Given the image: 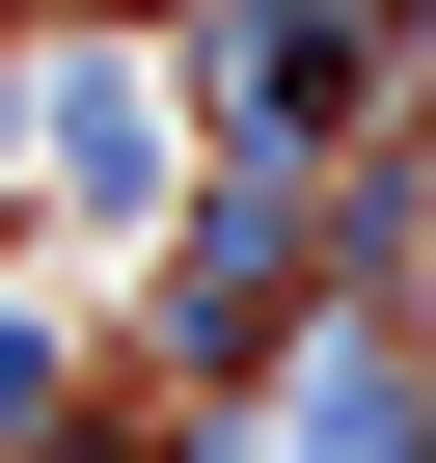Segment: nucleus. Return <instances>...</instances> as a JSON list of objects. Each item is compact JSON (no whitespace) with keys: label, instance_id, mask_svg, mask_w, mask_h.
Instances as JSON below:
<instances>
[{"label":"nucleus","instance_id":"f257e3e1","mask_svg":"<svg viewBox=\"0 0 436 463\" xmlns=\"http://www.w3.org/2000/svg\"><path fill=\"white\" fill-rule=\"evenodd\" d=\"M55 164H82V191L137 218V191H164V109H137V82H55Z\"/></svg>","mask_w":436,"mask_h":463}]
</instances>
